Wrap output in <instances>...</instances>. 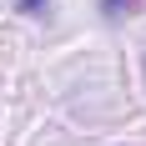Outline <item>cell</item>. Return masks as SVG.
Wrapping results in <instances>:
<instances>
[{"label": "cell", "mask_w": 146, "mask_h": 146, "mask_svg": "<svg viewBox=\"0 0 146 146\" xmlns=\"http://www.w3.org/2000/svg\"><path fill=\"white\" fill-rule=\"evenodd\" d=\"M96 10H101L106 20L116 25V20H126V15H136V10H141V0H96Z\"/></svg>", "instance_id": "obj_1"}, {"label": "cell", "mask_w": 146, "mask_h": 146, "mask_svg": "<svg viewBox=\"0 0 146 146\" xmlns=\"http://www.w3.org/2000/svg\"><path fill=\"white\" fill-rule=\"evenodd\" d=\"M15 10H20V15H45L50 0H15Z\"/></svg>", "instance_id": "obj_2"}, {"label": "cell", "mask_w": 146, "mask_h": 146, "mask_svg": "<svg viewBox=\"0 0 146 146\" xmlns=\"http://www.w3.org/2000/svg\"><path fill=\"white\" fill-rule=\"evenodd\" d=\"M141 76H146V50H141Z\"/></svg>", "instance_id": "obj_3"}]
</instances>
